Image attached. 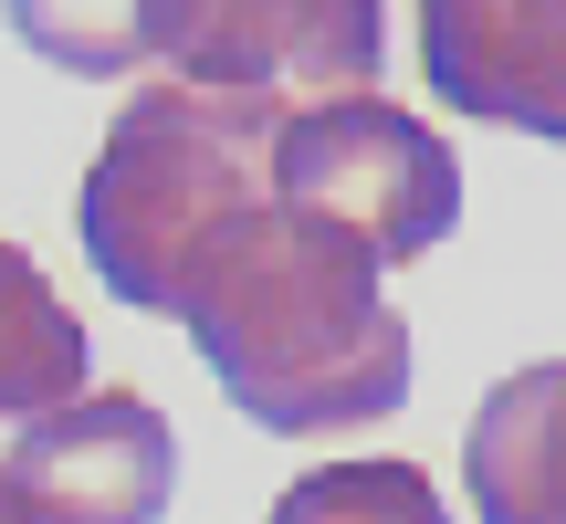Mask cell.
I'll return each instance as SVG.
<instances>
[{"label":"cell","instance_id":"6","mask_svg":"<svg viewBox=\"0 0 566 524\" xmlns=\"http://www.w3.org/2000/svg\"><path fill=\"white\" fill-rule=\"evenodd\" d=\"M420 74L451 116L566 147V0H420Z\"/></svg>","mask_w":566,"mask_h":524},{"label":"cell","instance_id":"2","mask_svg":"<svg viewBox=\"0 0 566 524\" xmlns=\"http://www.w3.org/2000/svg\"><path fill=\"white\" fill-rule=\"evenodd\" d=\"M273 116L283 105L242 95H189V84H147L126 95V116L105 126L95 168H84V262L105 294H126L137 315H189L200 273L242 221L273 210Z\"/></svg>","mask_w":566,"mask_h":524},{"label":"cell","instance_id":"3","mask_svg":"<svg viewBox=\"0 0 566 524\" xmlns=\"http://www.w3.org/2000/svg\"><path fill=\"white\" fill-rule=\"evenodd\" d=\"M263 179H273V210H304V221L346 231L378 273L420 262L451 221H462V158L388 95L283 105Z\"/></svg>","mask_w":566,"mask_h":524},{"label":"cell","instance_id":"7","mask_svg":"<svg viewBox=\"0 0 566 524\" xmlns=\"http://www.w3.org/2000/svg\"><path fill=\"white\" fill-rule=\"evenodd\" d=\"M462 483H472V524H566V357L483 388Z\"/></svg>","mask_w":566,"mask_h":524},{"label":"cell","instance_id":"8","mask_svg":"<svg viewBox=\"0 0 566 524\" xmlns=\"http://www.w3.org/2000/svg\"><path fill=\"white\" fill-rule=\"evenodd\" d=\"M84 367H95L84 315L53 294V273L0 231V420H42V409L84 399Z\"/></svg>","mask_w":566,"mask_h":524},{"label":"cell","instance_id":"5","mask_svg":"<svg viewBox=\"0 0 566 524\" xmlns=\"http://www.w3.org/2000/svg\"><path fill=\"white\" fill-rule=\"evenodd\" d=\"M179 493V430L137 388H84L0 451V524H158Z\"/></svg>","mask_w":566,"mask_h":524},{"label":"cell","instance_id":"10","mask_svg":"<svg viewBox=\"0 0 566 524\" xmlns=\"http://www.w3.org/2000/svg\"><path fill=\"white\" fill-rule=\"evenodd\" d=\"M0 11L42 63H63L84 84L147 74V0H0Z\"/></svg>","mask_w":566,"mask_h":524},{"label":"cell","instance_id":"1","mask_svg":"<svg viewBox=\"0 0 566 524\" xmlns=\"http://www.w3.org/2000/svg\"><path fill=\"white\" fill-rule=\"evenodd\" d=\"M179 325L221 399L283 441L388 420L409 399V325L388 304V273L304 210H263L231 231Z\"/></svg>","mask_w":566,"mask_h":524},{"label":"cell","instance_id":"4","mask_svg":"<svg viewBox=\"0 0 566 524\" xmlns=\"http://www.w3.org/2000/svg\"><path fill=\"white\" fill-rule=\"evenodd\" d=\"M147 63L189 95L325 105L378 95L388 0H147Z\"/></svg>","mask_w":566,"mask_h":524},{"label":"cell","instance_id":"9","mask_svg":"<svg viewBox=\"0 0 566 524\" xmlns=\"http://www.w3.org/2000/svg\"><path fill=\"white\" fill-rule=\"evenodd\" d=\"M263 524H451V504L420 462H325L294 472Z\"/></svg>","mask_w":566,"mask_h":524}]
</instances>
